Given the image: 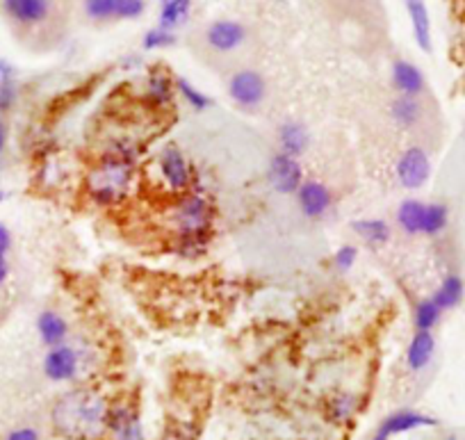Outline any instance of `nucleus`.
I'll return each mask as SVG.
<instances>
[{
  "mask_svg": "<svg viewBox=\"0 0 465 440\" xmlns=\"http://www.w3.org/2000/svg\"><path fill=\"white\" fill-rule=\"evenodd\" d=\"M388 112H391L392 124L401 130H413L424 116V107L422 103H420V98H411V96L392 98Z\"/></svg>",
  "mask_w": 465,
  "mask_h": 440,
  "instance_id": "20",
  "label": "nucleus"
},
{
  "mask_svg": "<svg viewBox=\"0 0 465 440\" xmlns=\"http://www.w3.org/2000/svg\"><path fill=\"white\" fill-rule=\"evenodd\" d=\"M110 404L96 385H74L53 404V431L64 440H105Z\"/></svg>",
  "mask_w": 465,
  "mask_h": 440,
  "instance_id": "1",
  "label": "nucleus"
},
{
  "mask_svg": "<svg viewBox=\"0 0 465 440\" xmlns=\"http://www.w3.org/2000/svg\"><path fill=\"white\" fill-rule=\"evenodd\" d=\"M149 178L160 192L169 196H183L192 192L194 172L190 160L178 144H164L149 165Z\"/></svg>",
  "mask_w": 465,
  "mask_h": 440,
  "instance_id": "5",
  "label": "nucleus"
},
{
  "mask_svg": "<svg viewBox=\"0 0 465 440\" xmlns=\"http://www.w3.org/2000/svg\"><path fill=\"white\" fill-rule=\"evenodd\" d=\"M450 224V208L445 204H427L424 208V222H422V235L427 237H436L440 235L442 231Z\"/></svg>",
  "mask_w": 465,
  "mask_h": 440,
  "instance_id": "25",
  "label": "nucleus"
},
{
  "mask_svg": "<svg viewBox=\"0 0 465 440\" xmlns=\"http://www.w3.org/2000/svg\"><path fill=\"white\" fill-rule=\"evenodd\" d=\"M163 440H194V438H192L190 434H185L183 429H169L167 434H164Z\"/></svg>",
  "mask_w": 465,
  "mask_h": 440,
  "instance_id": "37",
  "label": "nucleus"
},
{
  "mask_svg": "<svg viewBox=\"0 0 465 440\" xmlns=\"http://www.w3.org/2000/svg\"><path fill=\"white\" fill-rule=\"evenodd\" d=\"M249 42V28L238 19L210 21L203 28V44L217 55L238 53Z\"/></svg>",
  "mask_w": 465,
  "mask_h": 440,
  "instance_id": "8",
  "label": "nucleus"
},
{
  "mask_svg": "<svg viewBox=\"0 0 465 440\" xmlns=\"http://www.w3.org/2000/svg\"><path fill=\"white\" fill-rule=\"evenodd\" d=\"M356 408H359V404L351 395H335L329 402V417L338 425H347V422L354 420Z\"/></svg>",
  "mask_w": 465,
  "mask_h": 440,
  "instance_id": "28",
  "label": "nucleus"
},
{
  "mask_svg": "<svg viewBox=\"0 0 465 440\" xmlns=\"http://www.w3.org/2000/svg\"><path fill=\"white\" fill-rule=\"evenodd\" d=\"M107 438L110 440H144L140 404L133 397H119L110 404L107 415Z\"/></svg>",
  "mask_w": 465,
  "mask_h": 440,
  "instance_id": "6",
  "label": "nucleus"
},
{
  "mask_svg": "<svg viewBox=\"0 0 465 440\" xmlns=\"http://www.w3.org/2000/svg\"><path fill=\"white\" fill-rule=\"evenodd\" d=\"M37 334L39 340L51 349L71 338V325L62 313L46 308V311L39 313L37 317Z\"/></svg>",
  "mask_w": 465,
  "mask_h": 440,
  "instance_id": "18",
  "label": "nucleus"
},
{
  "mask_svg": "<svg viewBox=\"0 0 465 440\" xmlns=\"http://www.w3.org/2000/svg\"><path fill=\"white\" fill-rule=\"evenodd\" d=\"M176 94L185 101V105H190L194 112H203L213 105L208 94L201 92L196 85H192L187 78H176Z\"/></svg>",
  "mask_w": 465,
  "mask_h": 440,
  "instance_id": "27",
  "label": "nucleus"
},
{
  "mask_svg": "<svg viewBox=\"0 0 465 440\" xmlns=\"http://www.w3.org/2000/svg\"><path fill=\"white\" fill-rule=\"evenodd\" d=\"M3 201H5V195H3V192H0V204H3Z\"/></svg>",
  "mask_w": 465,
  "mask_h": 440,
  "instance_id": "40",
  "label": "nucleus"
},
{
  "mask_svg": "<svg viewBox=\"0 0 465 440\" xmlns=\"http://www.w3.org/2000/svg\"><path fill=\"white\" fill-rule=\"evenodd\" d=\"M7 19L24 28H35L51 19L53 0H0Z\"/></svg>",
  "mask_w": 465,
  "mask_h": 440,
  "instance_id": "11",
  "label": "nucleus"
},
{
  "mask_svg": "<svg viewBox=\"0 0 465 440\" xmlns=\"http://www.w3.org/2000/svg\"><path fill=\"white\" fill-rule=\"evenodd\" d=\"M44 375L53 384H83L98 367V352L87 340H66L51 347L42 361Z\"/></svg>",
  "mask_w": 465,
  "mask_h": 440,
  "instance_id": "4",
  "label": "nucleus"
},
{
  "mask_svg": "<svg viewBox=\"0 0 465 440\" xmlns=\"http://www.w3.org/2000/svg\"><path fill=\"white\" fill-rule=\"evenodd\" d=\"M463 295H465V283L463 278L456 276V274H447L445 278L440 281V285L433 290L431 299L442 313L451 311V308L459 306L463 302Z\"/></svg>",
  "mask_w": 465,
  "mask_h": 440,
  "instance_id": "21",
  "label": "nucleus"
},
{
  "mask_svg": "<svg viewBox=\"0 0 465 440\" xmlns=\"http://www.w3.org/2000/svg\"><path fill=\"white\" fill-rule=\"evenodd\" d=\"M433 354H436L433 331H415L409 347H406V365H409L411 372L427 370L429 363L433 361Z\"/></svg>",
  "mask_w": 465,
  "mask_h": 440,
  "instance_id": "19",
  "label": "nucleus"
},
{
  "mask_svg": "<svg viewBox=\"0 0 465 440\" xmlns=\"http://www.w3.org/2000/svg\"><path fill=\"white\" fill-rule=\"evenodd\" d=\"M276 144H279L281 154L299 160L311 146V133L302 121H283L276 130Z\"/></svg>",
  "mask_w": 465,
  "mask_h": 440,
  "instance_id": "15",
  "label": "nucleus"
},
{
  "mask_svg": "<svg viewBox=\"0 0 465 440\" xmlns=\"http://www.w3.org/2000/svg\"><path fill=\"white\" fill-rule=\"evenodd\" d=\"M356 235L370 246H383L391 242L392 237V228L386 219H379V217H368V219H359V222L351 224Z\"/></svg>",
  "mask_w": 465,
  "mask_h": 440,
  "instance_id": "22",
  "label": "nucleus"
},
{
  "mask_svg": "<svg viewBox=\"0 0 465 440\" xmlns=\"http://www.w3.org/2000/svg\"><path fill=\"white\" fill-rule=\"evenodd\" d=\"M450 440H456V438H450Z\"/></svg>",
  "mask_w": 465,
  "mask_h": 440,
  "instance_id": "41",
  "label": "nucleus"
},
{
  "mask_svg": "<svg viewBox=\"0 0 465 440\" xmlns=\"http://www.w3.org/2000/svg\"><path fill=\"white\" fill-rule=\"evenodd\" d=\"M144 96L153 107H160V110L169 107L176 96V78H172L163 66H155L146 75Z\"/></svg>",
  "mask_w": 465,
  "mask_h": 440,
  "instance_id": "17",
  "label": "nucleus"
},
{
  "mask_svg": "<svg viewBox=\"0 0 465 440\" xmlns=\"http://www.w3.org/2000/svg\"><path fill=\"white\" fill-rule=\"evenodd\" d=\"M226 92L231 101L240 110L253 112L265 103L267 98V80L261 71L256 69H240L228 78Z\"/></svg>",
  "mask_w": 465,
  "mask_h": 440,
  "instance_id": "7",
  "label": "nucleus"
},
{
  "mask_svg": "<svg viewBox=\"0 0 465 440\" xmlns=\"http://www.w3.org/2000/svg\"><path fill=\"white\" fill-rule=\"evenodd\" d=\"M356 260H359V246L354 245L340 246L333 255V265L338 272H349V269H354Z\"/></svg>",
  "mask_w": 465,
  "mask_h": 440,
  "instance_id": "32",
  "label": "nucleus"
},
{
  "mask_svg": "<svg viewBox=\"0 0 465 440\" xmlns=\"http://www.w3.org/2000/svg\"><path fill=\"white\" fill-rule=\"evenodd\" d=\"M5 146H7V124L0 119V154L5 151Z\"/></svg>",
  "mask_w": 465,
  "mask_h": 440,
  "instance_id": "39",
  "label": "nucleus"
},
{
  "mask_svg": "<svg viewBox=\"0 0 465 440\" xmlns=\"http://www.w3.org/2000/svg\"><path fill=\"white\" fill-rule=\"evenodd\" d=\"M294 196H297V205L306 219H324L333 205L329 187L320 181H312V178H306Z\"/></svg>",
  "mask_w": 465,
  "mask_h": 440,
  "instance_id": "13",
  "label": "nucleus"
},
{
  "mask_svg": "<svg viewBox=\"0 0 465 440\" xmlns=\"http://www.w3.org/2000/svg\"><path fill=\"white\" fill-rule=\"evenodd\" d=\"M442 311L433 304L431 297L420 299L413 308V326L415 331H433L436 325L440 322Z\"/></svg>",
  "mask_w": 465,
  "mask_h": 440,
  "instance_id": "26",
  "label": "nucleus"
},
{
  "mask_svg": "<svg viewBox=\"0 0 465 440\" xmlns=\"http://www.w3.org/2000/svg\"><path fill=\"white\" fill-rule=\"evenodd\" d=\"M146 12V0H116L114 21H137Z\"/></svg>",
  "mask_w": 465,
  "mask_h": 440,
  "instance_id": "31",
  "label": "nucleus"
},
{
  "mask_svg": "<svg viewBox=\"0 0 465 440\" xmlns=\"http://www.w3.org/2000/svg\"><path fill=\"white\" fill-rule=\"evenodd\" d=\"M167 222L169 231L176 237V251L194 258L208 246L214 222L213 204L201 192H187L176 196L173 205L167 210Z\"/></svg>",
  "mask_w": 465,
  "mask_h": 440,
  "instance_id": "3",
  "label": "nucleus"
},
{
  "mask_svg": "<svg viewBox=\"0 0 465 440\" xmlns=\"http://www.w3.org/2000/svg\"><path fill=\"white\" fill-rule=\"evenodd\" d=\"M3 440H44V434L39 426L21 425V426H15V429L7 431V434L3 435Z\"/></svg>",
  "mask_w": 465,
  "mask_h": 440,
  "instance_id": "33",
  "label": "nucleus"
},
{
  "mask_svg": "<svg viewBox=\"0 0 465 440\" xmlns=\"http://www.w3.org/2000/svg\"><path fill=\"white\" fill-rule=\"evenodd\" d=\"M392 87H395L397 96H411L420 98L427 92V78H424L422 69L409 60H395L391 69Z\"/></svg>",
  "mask_w": 465,
  "mask_h": 440,
  "instance_id": "14",
  "label": "nucleus"
},
{
  "mask_svg": "<svg viewBox=\"0 0 465 440\" xmlns=\"http://www.w3.org/2000/svg\"><path fill=\"white\" fill-rule=\"evenodd\" d=\"M303 169L302 163L292 155H285L276 151L267 165V183L276 195H297L299 187L303 185Z\"/></svg>",
  "mask_w": 465,
  "mask_h": 440,
  "instance_id": "10",
  "label": "nucleus"
},
{
  "mask_svg": "<svg viewBox=\"0 0 465 440\" xmlns=\"http://www.w3.org/2000/svg\"><path fill=\"white\" fill-rule=\"evenodd\" d=\"M137 185L135 151L124 146L105 151L84 178L87 196L101 208H114L126 204Z\"/></svg>",
  "mask_w": 465,
  "mask_h": 440,
  "instance_id": "2",
  "label": "nucleus"
},
{
  "mask_svg": "<svg viewBox=\"0 0 465 440\" xmlns=\"http://www.w3.org/2000/svg\"><path fill=\"white\" fill-rule=\"evenodd\" d=\"M19 101V87H16V80L0 85V112H10L12 107Z\"/></svg>",
  "mask_w": 465,
  "mask_h": 440,
  "instance_id": "34",
  "label": "nucleus"
},
{
  "mask_svg": "<svg viewBox=\"0 0 465 440\" xmlns=\"http://www.w3.org/2000/svg\"><path fill=\"white\" fill-rule=\"evenodd\" d=\"M16 78V69L12 62H7L5 57H0V85L10 83V80Z\"/></svg>",
  "mask_w": 465,
  "mask_h": 440,
  "instance_id": "36",
  "label": "nucleus"
},
{
  "mask_svg": "<svg viewBox=\"0 0 465 440\" xmlns=\"http://www.w3.org/2000/svg\"><path fill=\"white\" fill-rule=\"evenodd\" d=\"M176 42L178 37L173 30L155 25V28H149L144 33V37H142V48H144V51H164V48L176 46Z\"/></svg>",
  "mask_w": 465,
  "mask_h": 440,
  "instance_id": "29",
  "label": "nucleus"
},
{
  "mask_svg": "<svg viewBox=\"0 0 465 440\" xmlns=\"http://www.w3.org/2000/svg\"><path fill=\"white\" fill-rule=\"evenodd\" d=\"M7 276H10V265H7V258H0V287L5 285Z\"/></svg>",
  "mask_w": 465,
  "mask_h": 440,
  "instance_id": "38",
  "label": "nucleus"
},
{
  "mask_svg": "<svg viewBox=\"0 0 465 440\" xmlns=\"http://www.w3.org/2000/svg\"><path fill=\"white\" fill-rule=\"evenodd\" d=\"M192 15V0H164L163 5H160V19L158 25L160 28H167L176 33L178 28L190 21Z\"/></svg>",
  "mask_w": 465,
  "mask_h": 440,
  "instance_id": "24",
  "label": "nucleus"
},
{
  "mask_svg": "<svg viewBox=\"0 0 465 440\" xmlns=\"http://www.w3.org/2000/svg\"><path fill=\"white\" fill-rule=\"evenodd\" d=\"M163 3H164V0H163Z\"/></svg>",
  "mask_w": 465,
  "mask_h": 440,
  "instance_id": "42",
  "label": "nucleus"
},
{
  "mask_svg": "<svg viewBox=\"0 0 465 440\" xmlns=\"http://www.w3.org/2000/svg\"><path fill=\"white\" fill-rule=\"evenodd\" d=\"M424 208H427L424 201L404 199L400 204V208H397V226H400L406 235H422Z\"/></svg>",
  "mask_w": 465,
  "mask_h": 440,
  "instance_id": "23",
  "label": "nucleus"
},
{
  "mask_svg": "<svg viewBox=\"0 0 465 440\" xmlns=\"http://www.w3.org/2000/svg\"><path fill=\"white\" fill-rule=\"evenodd\" d=\"M12 249V233L5 224H0V258H7Z\"/></svg>",
  "mask_w": 465,
  "mask_h": 440,
  "instance_id": "35",
  "label": "nucleus"
},
{
  "mask_svg": "<svg viewBox=\"0 0 465 440\" xmlns=\"http://www.w3.org/2000/svg\"><path fill=\"white\" fill-rule=\"evenodd\" d=\"M395 176L404 190H422L429 183V178H431V160H429L427 151L418 146V144L401 151V155L395 163Z\"/></svg>",
  "mask_w": 465,
  "mask_h": 440,
  "instance_id": "9",
  "label": "nucleus"
},
{
  "mask_svg": "<svg viewBox=\"0 0 465 440\" xmlns=\"http://www.w3.org/2000/svg\"><path fill=\"white\" fill-rule=\"evenodd\" d=\"M438 420L431 415H424V413L413 411V408H400V411H392L391 415H386L381 420V425L377 426L374 434L383 435L386 440L395 438V435L411 434V431L424 429V426H436Z\"/></svg>",
  "mask_w": 465,
  "mask_h": 440,
  "instance_id": "12",
  "label": "nucleus"
},
{
  "mask_svg": "<svg viewBox=\"0 0 465 440\" xmlns=\"http://www.w3.org/2000/svg\"><path fill=\"white\" fill-rule=\"evenodd\" d=\"M404 7H406V15H409L415 44L420 46V51L431 53L433 35H431V16H429L427 0H404Z\"/></svg>",
  "mask_w": 465,
  "mask_h": 440,
  "instance_id": "16",
  "label": "nucleus"
},
{
  "mask_svg": "<svg viewBox=\"0 0 465 440\" xmlns=\"http://www.w3.org/2000/svg\"><path fill=\"white\" fill-rule=\"evenodd\" d=\"M116 0H83V12L94 24H110L114 21Z\"/></svg>",
  "mask_w": 465,
  "mask_h": 440,
  "instance_id": "30",
  "label": "nucleus"
}]
</instances>
